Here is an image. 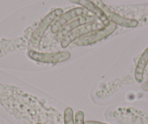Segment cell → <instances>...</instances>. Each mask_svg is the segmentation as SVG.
Returning <instances> with one entry per match:
<instances>
[{
    "label": "cell",
    "instance_id": "obj_12",
    "mask_svg": "<svg viewBox=\"0 0 148 124\" xmlns=\"http://www.w3.org/2000/svg\"><path fill=\"white\" fill-rule=\"evenodd\" d=\"M142 89L144 91H148V78L145 83H143V84L142 85Z\"/></svg>",
    "mask_w": 148,
    "mask_h": 124
},
{
    "label": "cell",
    "instance_id": "obj_13",
    "mask_svg": "<svg viewBox=\"0 0 148 124\" xmlns=\"http://www.w3.org/2000/svg\"><path fill=\"white\" fill-rule=\"evenodd\" d=\"M85 124H106L104 123H101V122H98V121H89L85 122Z\"/></svg>",
    "mask_w": 148,
    "mask_h": 124
},
{
    "label": "cell",
    "instance_id": "obj_4",
    "mask_svg": "<svg viewBox=\"0 0 148 124\" xmlns=\"http://www.w3.org/2000/svg\"><path fill=\"white\" fill-rule=\"evenodd\" d=\"M93 1L95 5L102 10V12L108 18V20L113 21V23H115L116 25H120L121 26L127 27V28H134L138 25L139 23L136 20L123 18V17L117 15L115 12H112L108 7L105 6L101 0H93Z\"/></svg>",
    "mask_w": 148,
    "mask_h": 124
},
{
    "label": "cell",
    "instance_id": "obj_8",
    "mask_svg": "<svg viewBox=\"0 0 148 124\" xmlns=\"http://www.w3.org/2000/svg\"><path fill=\"white\" fill-rule=\"evenodd\" d=\"M71 1L73 2V3L79 4V5H82V6H83L86 9L91 11L92 13L95 14L97 17V18H99L102 21V24L105 26H107L110 23L109 20L107 18L106 15H105V13L102 12V10L99 7L97 6L95 3L89 1V0H71Z\"/></svg>",
    "mask_w": 148,
    "mask_h": 124
},
{
    "label": "cell",
    "instance_id": "obj_1",
    "mask_svg": "<svg viewBox=\"0 0 148 124\" xmlns=\"http://www.w3.org/2000/svg\"><path fill=\"white\" fill-rule=\"evenodd\" d=\"M27 55L30 59L36 62L52 64L65 62L71 58V54L68 52L46 53V52H39L36 51L31 50L28 52Z\"/></svg>",
    "mask_w": 148,
    "mask_h": 124
},
{
    "label": "cell",
    "instance_id": "obj_3",
    "mask_svg": "<svg viewBox=\"0 0 148 124\" xmlns=\"http://www.w3.org/2000/svg\"><path fill=\"white\" fill-rule=\"evenodd\" d=\"M116 24L111 23L108 24L107 26H105L104 28L98 30V31H95V32L92 33L89 35L86 36H83L79 38V40L76 41L75 44L78 46L81 47L88 46V45L95 44L110 35L116 30Z\"/></svg>",
    "mask_w": 148,
    "mask_h": 124
},
{
    "label": "cell",
    "instance_id": "obj_6",
    "mask_svg": "<svg viewBox=\"0 0 148 124\" xmlns=\"http://www.w3.org/2000/svg\"><path fill=\"white\" fill-rule=\"evenodd\" d=\"M85 10L82 8H75L68 12H65L63 15H60L58 19L55 21V23L52 26V33H56L61 29L62 26L65 25L67 23L71 21V20L77 18L78 16H82L84 15Z\"/></svg>",
    "mask_w": 148,
    "mask_h": 124
},
{
    "label": "cell",
    "instance_id": "obj_2",
    "mask_svg": "<svg viewBox=\"0 0 148 124\" xmlns=\"http://www.w3.org/2000/svg\"><path fill=\"white\" fill-rule=\"evenodd\" d=\"M105 25L103 24H99L98 23H89L86 25H82L79 28H76L72 32L68 34L65 37H64L61 42V47L62 48H66L73 43L76 39L82 38L86 34H90L92 32L100 30L103 28Z\"/></svg>",
    "mask_w": 148,
    "mask_h": 124
},
{
    "label": "cell",
    "instance_id": "obj_11",
    "mask_svg": "<svg viewBox=\"0 0 148 124\" xmlns=\"http://www.w3.org/2000/svg\"><path fill=\"white\" fill-rule=\"evenodd\" d=\"M75 124H85L84 113L83 111L79 110L75 115Z\"/></svg>",
    "mask_w": 148,
    "mask_h": 124
},
{
    "label": "cell",
    "instance_id": "obj_5",
    "mask_svg": "<svg viewBox=\"0 0 148 124\" xmlns=\"http://www.w3.org/2000/svg\"><path fill=\"white\" fill-rule=\"evenodd\" d=\"M62 13V10L61 9H57L55 10L52 11L50 13L48 14L46 17L43 19V21L41 22V23L39 24V26L36 28L35 31L33 33L32 35V42L33 45H34L35 46H38L40 42L41 38L43 36L44 34H45V31H47V29L48 28V27L51 25L52 22H53L55 20H56L58 17L60 16Z\"/></svg>",
    "mask_w": 148,
    "mask_h": 124
},
{
    "label": "cell",
    "instance_id": "obj_14",
    "mask_svg": "<svg viewBox=\"0 0 148 124\" xmlns=\"http://www.w3.org/2000/svg\"><path fill=\"white\" fill-rule=\"evenodd\" d=\"M36 124H42V123H37Z\"/></svg>",
    "mask_w": 148,
    "mask_h": 124
},
{
    "label": "cell",
    "instance_id": "obj_7",
    "mask_svg": "<svg viewBox=\"0 0 148 124\" xmlns=\"http://www.w3.org/2000/svg\"><path fill=\"white\" fill-rule=\"evenodd\" d=\"M95 21V18L92 16L81 17V18H78L76 19L73 20L72 22H71L68 24H66L65 25H64V27H62V28L60 31V33L59 38L65 37L68 34H70L73 31L76 29L79 26H82V25L89 23H93Z\"/></svg>",
    "mask_w": 148,
    "mask_h": 124
},
{
    "label": "cell",
    "instance_id": "obj_9",
    "mask_svg": "<svg viewBox=\"0 0 148 124\" xmlns=\"http://www.w3.org/2000/svg\"><path fill=\"white\" fill-rule=\"evenodd\" d=\"M148 65V47L144 51L139 58L134 70V78L138 83H142L144 79L145 69Z\"/></svg>",
    "mask_w": 148,
    "mask_h": 124
},
{
    "label": "cell",
    "instance_id": "obj_10",
    "mask_svg": "<svg viewBox=\"0 0 148 124\" xmlns=\"http://www.w3.org/2000/svg\"><path fill=\"white\" fill-rule=\"evenodd\" d=\"M64 124H75L73 111L71 108H67L64 111Z\"/></svg>",
    "mask_w": 148,
    "mask_h": 124
}]
</instances>
